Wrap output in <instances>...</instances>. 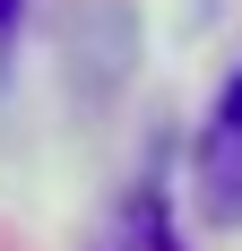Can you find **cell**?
Returning <instances> with one entry per match:
<instances>
[{
  "label": "cell",
  "instance_id": "obj_1",
  "mask_svg": "<svg viewBox=\"0 0 242 251\" xmlns=\"http://www.w3.org/2000/svg\"><path fill=\"white\" fill-rule=\"evenodd\" d=\"M199 200H208V217H242V70L225 78L208 139H199Z\"/></svg>",
  "mask_w": 242,
  "mask_h": 251
},
{
  "label": "cell",
  "instance_id": "obj_2",
  "mask_svg": "<svg viewBox=\"0 0 242 251\" xmlns=\"http://www.w3.org/2000/svg\"><path fill=\"white\" fill-rule=\"evenodd\" d=\"M9 18H18V0H0V26H9Z\"/></svg>",
  "mask_w": 242,
  "mask_h": 251
}]
</instances>
